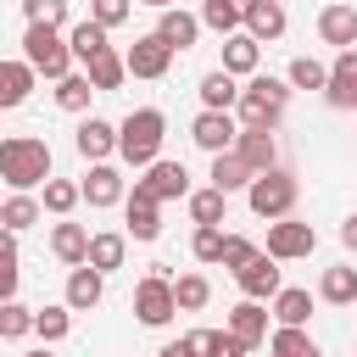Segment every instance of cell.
I'll return each instance as SVG.
<instances>
[{
  "instance_id": "1",
  "label": "cell",
  "mask_w": 357,
  "mask_h": 357,
  "mask_svg": "<svg viewBox=\"0 0 357 357\" xmlns=\"http://www.w3.org/2000/svg\"><path fill=\"white\" fill-rule=\"evenodd\" d=\"M284 106H290V78H273V73H251L240 100H234V117L240 128H279L284 123Z\"/></svg>"
},
{
  "instance_id": "2",
  "label": "cell",
  "mask_w": 357,
  "mask_h": 357,
  "mask_svg": "<svg viewBox=\"0 0 357 357\" xmlns=\"http://www.w3.org/2000/svg\"><path fill=\"white\" fill-rule=\"evenodd\" d=\"M0 178L11 190H45V178H50V145L39 134H6L0 139Z\"/></svg>"
},
{
  "instance_id": "3",
  "label": "cell",
  "mask_w": 357,
  "mask_h": 357,
  "mask_svg": "<svg viewBox=\"0 0 357 357\" xmlns=\"http://www.w3.org/2000/svg\"><path fill=\"white\" fill-rule=\"evenodd\" d=\"M162 139H167V117L156 106H139V112H128L117 123V156L128 167H151L162 156Z\"/></svg>"
},
{
  "instance_id": "4",
  "label": "cell",
  "mask_w": 357,
  "mask_h": 357,
  "mask_svg": "<svg viewBox=\"0 0 357 357\" xmlns=\"http://www.w3.org/2000/svg\"><path fill=\"white\" fill-rule=\"evenodd\" d=\"M22 61L56 84V78H67V73H73V45H67V33H61V28L28 22V33H22Z\"/></svg>"
},
{
  "instance_id": "5",
  "label": "cell",
  "mask_w": 357,
  "mask_h": 357,
  "mask_svg": "<svg viewBox=\"0 0 357 357\" xmlns=\"http://www.w3.org/2000/svg\"><path fill=\"white\" fill-rule=\"evenodd\" d=\"M296 195H301V184H296V173H284V167H268V173H257L251 184H245V206L257 212V218H290L296 212Z\"/></svg>"
},
{
  "instance_id": "6",
  "label": "cell",
  "mask_w": 357,
  "mask_h": 357,
  "mask_svg": "<svg viewBox=\"0 0 357 357\" xmlns=\"http://www.w3.org/2000/svg\"><path fill=\"white\" fill-rule=\"evenodd\" d=\"M173 312H178V301H173V279H167V273H145V279L134 284V318H139L145 329H162Z\"/></svg>"
},
{
  "instance_id": "7",
  "label": "cell",
  "mask_w": 357,
  "mask_h": 357,
  "mask_svg": "<svg viewBox=\"0 0 357 357\" xmlns=\"http://www.w3.org/2000/svg\"><path fill=\"white\" fill-rule=\"evenodd\" d=\"M173 56H178V50H173L156 28H151V33H139V39L123 50V61H128V73H134V78H167Z\"/></svg>"
},
{
  "instance_id": "8",
  "label": "cell",
  "mask_w": 357,
  "mask_h": 357,
  "mask_svg": "<svg viewBox=\"0 0 357 357\" xmlns=\"http://www.w3.org/2000/svg\"><path fill=\"white\" fill-rule=\"evenodd\" d=\"M312 245H318L312 223H301V218H273V223H268V257L301 262V257H312Z\"/></svg>"
},
{
  "instance_id": "9",
  "label": "cell",
  "mask_w": 357,
  "mask_h": 357,
  "mask_svg": "<svg viewBox=\"0 0 357 357\" xmlns=\"http://www.w3.org/2000/svg\"><path fill=\"white\" fill-rule=\"evenodd\" d=\"M190 139H195L206 156L234 151V139H240V117H234V112H206V106H201V117L190 123Z\"/></svg>"
},
{
  "instance_id": "10",
  "label": "cell",
  "mask_w": 357,
  "mask_h": 357,
  "mask_svg": "<svg viewBox=\"0 0 357 357\" xmlns=\"http://www.w3.org/2000/svg\"><path fill=\"white\" fill-rule=\"evenodd\" d=\"M234 284H240V296H251V301H273V296L284 290V279H279V257L257 251V257L234 273Z\"/></svg>"
},
{
  "instance_id": "11",
  "label": "cell",
  "mask_w": 357,
  "mask_h": 357,
  "mask_svg": "<svg viewBox=\"0 0 357 357\" xmlns=\"http://www.w3.org/2000/svg\"><path fill=\"white\" fill-rule=\"evenodd\" d=\"M324 100H329L335 112H357V50H351V45L335 50V61H329V84H324Z\"/></svg>"
},
{
  "instance_id": "12",
  "label": "cell",
  "mask_w": 357,
  "mask_h": 357,
  "mask_svg": "<svg viewBox=\"0 0 357 357\" xmlns=\"http://www.w3.org/2000/svg\"><path fill=\"white\" fill-rule=\"evenodd\" d=\"M151 201H178V195H190V173H184V162H167V156H156L151 167H145V178H134Z\"/></svg>"
},
{
  "instance_id": "13",
  "label": "cell",
  "mask_w": 357,
  "mask_h": 357,
  "mask_svg": "<svg viewBox=\"0 0 357 357\" xmlns=\"http://www.w3.org/2000/svg\"><path fill=\"white\" fill-rule=\"evenodd\" d=\"M156 206H162V201H151V195L134 184V190L123 195V218H128L123 234H128V240H156V234H162V212H156Z\"/></svg>"
},
{
  "instance_id": "14",
  "label": "cell",
  "mask_w": 357,
  "mask_h": 357,
  "mask_svg": "<svg viewBox=\"0 0 357 357\" xmlns=\"http://www.w3.org/2000/svg\"><path fill=\"white\" fill-rule=\"evenodd\" d=\"M73 145H78V156H84V162H106V156L117 151V123H106V117H89V112H84V123H78Z\"/></svg>"
},
{
  "instance_id": "15",
  "label": "cell",
  "mask_w": 357,
  "mask_h": 357,
  "mask_svg": "<svg viewBox=\"0 0 357 357\" xmlns=\"http://www.w3.org/2000/svg\"><path fill=\"white\" fill-rule=\"evenodd\" d=\"M84 201L89 206H117L123 195H128V184H123V173L112 167V162H89V173H84Z\"/></svg>"
},
{
  "instance_id": "16",
  "label": "cell",
  "mask_w": 357,
  "mask_h": 357,
  "mask_svg": "<svg viewBox=\"0 0 357 357\" xmlns=\"http://www.w3.org/2000/svg\"><path fill=\"white\" fill-rule=\"evenodd\" d=\"M100 296H106V273L100 268H89V262H78V268H67V307L73 312H89V307H100Z\"/></svg>"
},
{
  "instance_id": "17",
  "label": "cell",
  "mask_w": 357,
  "mask_h": 357,
  "mask_svg": "<svg viewBox=\"0 0 357 357\" xmlns=\"http://www.w3.org/2000/svg\"><path fill=\"white\" fill-rule=\"evenodd\" d=\"M318 39H324V45H335V50L357 45V6H346V0H329V6L318 11Z\"/></svg>"
},
{
  "instance_id": "18",
  "label": "cell",
  "mask_w": 357,
  "mask_h": 357,
  "mask_svg": "<svg viewBox=\"0 0 357 357\" xmlns=\"http://www.w3.org/2000/svg\"><path fill=\"white\" fill-rule=\"evenodd\" d=\"M234 156H240L251 173H268V167H279V145H273V134H268V128H240V139H234Z\"/></svg>"
},
{
  "instance_id": "19",
  "label": "cell",
  "mask_w": 357,
  "mask_h": 357,
  "mask_svg": "<svg viewBox=\"0 0 357 357\" xmlns=\"http://www.w3.org/2000/svg\"><path fill=\"white\" fill-rule=\"evenodd\" d=\"M229 335H234V340H245V346L257 351V346L268 340V307H262V301H251V296H245L240 307H229Z\"/></svg>"
},
{
  "instance_id": "20",
  "label": "cell",
  "mask_w": 357,
  "mask_h": 357,
  "mask_svg": "<svg viewBox=\"0 0 357 357\" xmlns=\"http://www.w3.org/2000/svg\"><path fill=\"white\" fill-rule=\"evenodd\" d=\"M284 28H290V17H284V6H279V0H251V6H245V33H251L257 45L284 39Z\"/></svg>"
},
{
  "instance_id": "21",
  "label": "cell",
  "mask_w": 357,
  "mask_h": 357,
  "mask_svg": "<svg viewBox=\"0 0 357 357\" xmlns=\"http://www.w3.org/2000/svg\"><path fill=\"white\" fill-rule=\"evenodd\" d=\"M89 268H100V273H117L123 262H128V234L123 229H100V234H89V257H84Z\"/></svg>"
},
{
  "instance_id": "22",
  "label": "cell",
  "mask_w": 357,
  "mask_h": 357,
  "mask_svg": "<svg viewBox=\"0 0 357 357\" xmlns=\"http://www.w3.org/2000/svg\"><path fill=\"white\" fill-rule=\"evenodd\" d=\"M156 33H162L173 50H190V45L201 39V17H195V11H184V6H167V11L156 17Z\"/></svg>"
},
{
  "instance_id": "23",
  "label": "cell",
  "mask_w": 357,
  "mask_h": 357,
  "mask_svg": "<svg viewBox=\"0 0 357 357\" xmlns=\"http://www.w3.org/2000/svg\"><path fill=\"white\" fill-rule=\"evenodd\" d=\"M106 33H112V28H100L95 17H84V22H73V28H67V45H73V61L84 67V61H95L100 50H112V39H106Z\"/></svg>"
},
{
  "instance_id": "24",
  "label": "cell",
  "mask_w": 357,
  "mask_h": 357,
  "mask_svg": "<svg viewBox=\"0 0 357 357\" xmlns=\"http://www.w3.org/2000/svg\"><path fill=\"white\" fill-rule=\"evenodd\" d=\"M257 61H262V45H257L245 28L223 39V73H234V78H251V73H257Z\"/></svg>"
},
{
  "instance_id": "25",
  "label": "cell",
  "mask_w": 357,
  "mask_h": 357,
  "mask_svg": "<svg viewBox=\"0 0 357 357\" xmlns=\"http://www.w3.org/2000/svg\"><path fill=\"white\" fill-rule=\"evenodd\" d=\"M50 257L67 262V268H78V262L89 257V229H84V223H56V229H50Z\"/></svg>"
},
{
  "instance_id": "26",
  "label": "cell",
  "mask_w": 357,
  "mask_h": 357,
  "mask_svg": "<svg viewBox=\"0 0 357 357\" xmlns=\"http://www.w3.org/2000/svg\"><path fill=\"white\" fill-rule=\"evenodd\" d=\"M245 6L251 0H201V28H212V33H240L245 28Z\"/></svg>"
},
{
  "instance_id": "27",
  "label": "cell",
  "mask_w": 357,
  "mask_h": 357,
  "mask_svg": "<svg viewBox=\"0 0 357 357\" xmlns=\"http://www.w3.org/2000/svg\"><path fill=\"white\" fill-rule=\"evenodd\" d=\"M33 67L28 61H0V112H11V106H22L28 95H33Z\"/></svg>"
},
{
  "instance_id": "28",
  "label": "cell",
  "mask_w": 357,
  "mask_h": 357,
  "mask_svg": "<svg viewBox=\"0 0 357 357\" xmlns=\"http://www.w3.org/2000/svg\"><path fill=\"white\" fill-rule=\"evenodd\" d=\"M184 340L195 346V357H251V346L234 340L229 329H190Z\"/></svg>"
},
{
  "instance_id": "29",
  "label": "cell",
  "mask_w": 357,
  "mask_h": 357,
  "mask_svg": "<svg viewBox=\"0 0 357 357\" xmlns=\"http://www.w3.org/2000/svg\"><path fill=\"white\" fill-rule=\"evenodd\" d=\"M268 357H324V351H318V340H312L301 324H279V329L268 335Z\"/></svg>"
},
{
  "instance_id": "30",
  "label": "cell",
  "mask_w": 357,
  "mask_h": 357,
  "mask_svg": "<svg viewBox=\"0 0 357 357\" xmlns=\"http://www.w3.org/2000/svg\"><path fill=\"white\" fill-rule=\"evenodd\" d=\"M234 100H240V84H234V73L212 67V73L201 78V106H206V112H234Z\"/></svg>"
},
{
  "instance_id": "31",
  "label": "cell",
  "mask_w": 357,
  "mask_h": 357,
  "mask_svg": "<svg viewBox=\"0 0 357 357\" xmlns=\"http://www.w3.org/2000/svg\"><path fill=\"white\" fill-rule=\"evenodd\" d=\"M318 301H329V307H351L357 301V268H324V279H318Z\"/></svg>"
},
{
  "instance_id": "32",
  "label": "cell",
  "mask_w": 357,
  "mask_h": 357,
  "mask_svg": "<svg viewBox=\"0 0 357 357\" xmlns=\"http://www.w3.org/2000/svg\"><path fill=\"white\" fill-rule=\"evenodd\" d=\"M84 73H89L95 95H106V89H123V78H128V61H123L117 50H100L95 61H84Z\"/></svg>"
},
{
  "instance_id": "33",
  "label": "cell",
  "mask_w": 357,
  "mask_h": 357,
  "mask_svg": "<svg viewBox=\"0 0 357 357\" xmlns=\"http://www.w3.org/2000/svg\"><path fill=\"white\" fill-rule=\"evenodd\" d=\"M251 178H257V173H251V167H245V162H240L234 151H218V156H212V184H218L223 195H234V190H245Z\"/></svg>"
},
{
  "instance_id": "34",
  "label": "cell",
  "mask_w": 357,
  "mask_h": 357,
  "mask_svg": "<svg viewBox=\"0 0 357 357\" xmlns=\"http://www.w3.org/2000/svg\"><path fill=\"white\" fill-rule=\"evenodd\" d=\"M39 218H45V206H39V195H28V190H11V201L0 206V223H6V229H17V234H22V229H33Z\"/></svg>"
},
{
  "instance_id": "35",
  "label": "cell",
  "mask_w": 357,
  "mask_h": 357,
  "mask_svg": "<svg viewBox=\"0 0 357 357\" xmlns=\"http://www.w3.org/2000/svg\"><path fill=\"white\" fill-rule=\"evenodd\" d=\"M273 318H279V324H301V329H307V318H312V290L284 284V290L273 296Z\"/></svg>"
},
{
  "instance_id": "36",
  "label": "cell",
  "mask_w": 357,
  "mask_h": 357,
  "mask_svg": "<svg viewBox=\"0 0 357 357\" xmlns=\"http://www.w3.org/2000/svg\"><path fill=\"white\" fill-rule=\"evenodd\" d=\"M33 335H39L45 346L67 340V335H73V307H67V301H61V307H33Z\"/></svg>"
},
{
  "instance_id": "37",
  "label": "cell",
  "mask_w": 357,
  "mask_h": 357,
  "mask_svg": "<svg viewBox=\"0 0 357 357\" xmlns=\"http://www.w3.org/2000/svg\"><path fill=\"white\" fill-rule=\"evenodd\" d=\"M89 95H95V84H89V73H67V78H56V106L61 112H89Z\"/></svg>"
},
{
  "instance_id": "38",
  "label": "cell",
  "mask_w": 357,
  "mask_h": 357,
  "mask_svg": "<svg viewBox=\"0 0 357 357\" xmlns=\"http://www.w3.org/2000/svg\"><path fill=\"white\" fill-rule=\"evenodd\" d=\"M173 301H178V312H201V307L212 301L206 273H178V279H173Z\"/></svg>"
},
{
  "instance_id": "39",
  "label": "cell",
  "mask_w": 357,
  "mask_h": 357,
  "mask_svg": "<svg viewBox=\"0 0 357 357\" xmlns=\"http://www.w3.org/2000/svg\"><path fill=\"white\" fill-rule=\"evenodd\" d=\"M78 201H84V190H78L73 178H45V195H39V206H45V212L67 218V212H73Z\"/></svg>"
},
{
  "instance_id": "40",
  "label": "cell",
  "mask_w": 357,
  "mask_h": 357,
  "mask_svg": "<svg viewBox=\"0 0 357 357\" xmlns=\"http://www.w3.org/2000/svg\"><path fill=\"white\" fill-rule=\"evenodd\" d=\"M190 218L195 223H223L229 218V195L212 184V190H190Z\"/></svg>"
},
{
  "instance_id": "41",
  "label": "cell",
  "mask_w": 357,
  "mask_h": 357,
  "mask_svg": "<svg viewBox=\"0 0 357 357\" xmlns=\"http://www.w3.org/2000/svg\"><path fill=\"white\" fill-rule=\"evenodd\" d=\"M22 335H33V307L0 301V340H22Z\"/></svg>"
},
{
  "instance_id": "42",
  "label": "cell",
  "mask_w": 357,
  "mask_h": 357,
  "mask_svg": "<svg viewBox=\"0 0 357 357\" xmlns=\"http://www.w3.org/2000/svg\"><path fill=\"white\" fill-rule=\"evenodd\" d=\"M284 78H290V89H324V84H329V67L312 61V56H296Z\"/></svg>"
},
{
  "instance_id": "43",
  "label": "cell",
  "mask_w": 357,
  "mask_h": 357,
  "mask_svg": "<svg viewBox=\"0 0 357 357\" xmlns=\"http://www.w3.org/2000/svg\"><path fill=\"white\" fill-rule=\"evenodd\" d=\"M190 257H195V262H218V257H223V229H218V223H195Z\"/></svg>"
},
{
  "instance_id": "44",
  "label": "cell",
  "mask_w": 357,
  "mask_h": 357,
  "mask_svg": "<svg viewBox=\"0 0 357 357\" xmlns=\"http://www.w3.org/2000/svg\"><path fill=\"white\" fill-rule=\"evenodd\" d=\"M22 17L45 28H67V0H22Z\"/></svg>"
},
{
  "instance_id": "45",
  "label": "cell",
  "mask_w": 357,
  "mask_h": 357,
  "mask_svg": "<svg viewBox=\"0 0 357 357\" xmlns=\"http://www.w3.org/2000/svg\"><path fill=\"white\" fill-rule=\"evenodd\" d=\"M257 257V245L245 240V234H223V257H218V268H229V273H240L245 262Z\"/></svg>"
},
{
  "instance_id": "46",
  "label": "cell",
  "mask_w": 357,
  "mask_h": 357,
  "mask_svg": "<svg viewBox=\"0 0 357 357\" xmlns=\"http://www.w3.org/2000/svg\"><path fill=\"white\" fill-rule=\"evenodd\" d=\"M128 11H134V0H89V17H95L100 28H117V22H128Z\"/></svg>"
},
{
  "instance_id": "47",
  "label": "cell",
  "mask_w": 357,
  "mask_h": 357,
  "mask_svg": "<svg viewBox=\"0 0 357 357\" xmlns=\"http://www.w3.org/2000/svg\"><path fill=\"white\" fill-rule=\"evenodd\" d=\"M17 284H22L17 262H0V301H17Z\"/></svg>"
},
{
  "instance_id": "48",
  "label": "cell",
  "mask_w": 357,
  "mask_h": 357,
  "mask_svg": "<svg viewBox=\"0 0 357 357\" xmlns=\"http://www.w3.org/2000/svg\"><path fill=\"white\" fill-rule=\"evenodd\" d=\"M0 262H17V229L0 223Z\"/></svg>"
},
{
  "instance_id": "49",
  "label": "cell",
  "mask_w": 357,
  "mask_h": 357,
  "mask_svg": "<svg viewBox=\"0 0 357 357\" xmlns=\"http://www.w3.org/2000/svg\"><path fill=\"white\" fill-rule=\"evenodd\" d=\"M340 245H346V251H357V212L340 223Z\"/></svg>"
},
{
  "instance_id": "50",
  "label": "cell",
  "mask_w": 357,
  "mask_h": 357,
  "mask_svg": "<svg viewBox=\"0 0 357 357\" xmlns=\"http://www.w3.org/2000/svg\"><path fill=\"white\" fill-rule=\"evenodd\" d=\"M156 357H195V346H190V340H167Z\"/></svg>"
},
{
  "instance_id": "51",
  "label": "cell",
  "mask_w": 357,
  "mask_h": 357,
  "mask_svg": "<svg viewBox=\"0 0 357 357\" xmlns=\"http://www.w3.org/2000/svg\"><path fill=\"white\" fill-rule=\"evenodd\" d=\"M134 6H156V11H167V6H173V0H134Z\"/></svg>"
},
{
  "instance_id": "52",
  "label": "cell",
  "mask_w": 357,
  "mask_h": 357,
  "mask_svg": "<svg viewBox=\"0 0 357 357\" xmlns=\"http://www.w3.org/2000/svg\"><path fill=\"white\" fill-rule=\"evenodd\" d=\"M28 357H56V351H45V346H39V351H28Z\"/></svg>"
},
{
  "instance_id": "53",
  "label": "cell",
  "mask_w": 357,
  "mask_h": 357,
  "mask_svg": "<svg viewBox=\"0 0 357 357\" xmlns=\"http://www.w3.org/2000/svg\"><path fill=\"white\" fill-rule=\"evenodd\" d=\"M279 6H284V0H279Z\"/></svg>"
},
{
  "instance_id": "54",
  "label": "cell",
  "mask_w": 357,
  "mask_h": 357,
  "mask_svg": "<svg viewBox=\"0 0 357 357\" xmlns=\"http://www.w3.org/2000/svg\"><path fill=\"white\" fill-rule=\"evenodd\" d=\"M351 307H357V301H351Z\"/></svg>"
}]
</instances>
